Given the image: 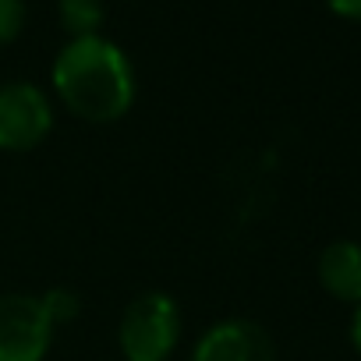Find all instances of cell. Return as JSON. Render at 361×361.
<instances>
[{"mask_svg":"<svg viewBox=\"0 0 361 361\" xmlns=\"http://www.w3.org/2000/svg\"><path fill=\"white\" fill-rule=\"evenodd\" d=\"M319 283L336 301L361 305V245L357 241H333L319 255Z\"/></svg>","mask_w":361,"mask_h":361,"instance_id":"cell-6","label":"cell"},{"mask_svg":"<svg viewBox=\"0 0 361 361\" xmlns=\"http://www.w3.org/2000/svg\"><path fill=\"white\" fill-rule=\"evenodd\" d=\"M39 301H43V308H47V315H50L54 329H57V326H64V322H71V319L82 312L78 294H75V290H68V287H54V290L39 294Z\"/></svg>","mask_w":361,"mask_h":361,"instance_id":"cell-8","label":"cell"},{"mask_svg":"<svg viewBox=\"0 0 361 361\" xmlns=\"http://www.w3.org/2000/svg\"><path fill=\"white\" fill-rule=\"evenodd\" d=\"M180 340V308L163 290L138 294L117 326L124 361H166Z\"/></svg>","mask_w":361,"mask_h":361,"instance_id":"cell-2","label":"cell"},{"mask_svg":"<svg viewBox=\"0 0 361 361\" xmlns=\"http://www.w3.org/2000/svg\"><path fill=\"white\" fill-rule=\"evenodd\" d=\"M192 361H276V347L259 322L224 319L199 336Z\"/></svg>","mask_w":361,"mask_h":361,"instance_id":"cell-5","label":"cell"},{"mask_svg":"<svg viewBox=\"0 0 361 361\" xmlns=\"http://www.w3.org/2000/svg\"><path fill=\"white\" fill-rule=\"evenodd\" d=\"M54 131V103L32 82L0 85V149L29 152Z\"/></svg>","mask_w":361,"mask_h":361,"instance_id":"cell-3","label":"cell"},{"mask_svg":"<svg viewBox=\"0 0 361 361\" xmlns=\"http://www.w3.org/2000/svg\"><path fill=\"white\" fill-rule=\"evenodd\" d=\"M350 343H354V350L361 354V305L354 308V319H350Z\"/></svg>","mask_w":361,"mask_h":361,"instance_id":"cell-11","label":"cell"},{"mask_svg":"<svg viewBox=\"0 0 361 361\" xmlns=\"http://www.w3.org/2000/svg\"><path fill=\"white\" fill-rule=\"evenodd\" d=\"M326 8L336 15V18H347V22H361V0H326Z\"/></svg>","mask_w":361,"mask_h":361,"instance_id":"cell-10","label":"cell"},{"mask_svg":"<svg viewBox=\"0 0 361 361\" xmlns=\"http://www.w3.org/2000/svg\"><path fill=\"white\" fill-rule=\"evenodd\" d=\"M25 18H29L25 0H0V47H8L22 36Z\"/></svg>","mask_w":361,"mask_h":361,"instance_id":"cell-9","label":"cell"},{"mask_svg":"<svg viewBox=\"0 0 361 361\" xmlns=\"http://www.w3.org/2000/svg\"><path fill=\"white\" fill-rule=\"evenodd\" d=\"M57 15H61V25H64V32H68L71 39L99 36V29H103V22H106L103 0H61Z\"/></svg>","mask_w":361,"mask_h":361,"instance_id":"cell-7","label":"cell"},{"mask_svg":"<svg viewBox=\"0 0 361 361\" xmlns=\"http://www.w3.org/2000/svg\"><path fill=\"white\" fill-rule=\"evenodd\" d=\"M54 333L39 294H0V361H43Z\"/></svg>","mask_w":361,"mask_h":361,"instance_id":"cell-4","label":"cell"},{"mask_svg":"<svg viewBox=\"0 0 361 361\" xmlns=\"http://www.w3.org/2000/svg\"><path fill=\"white\" fill-rule=\"evenodd\" d=\"M54 92L75 117L110 124L135 103V68L106 36L68 39L54 61Z\"/></svg>","mask_w":361,"mask_h":361,"instance_id":"cell-1","label":"cell"}]
</instances>
